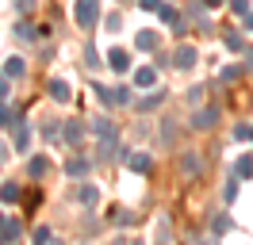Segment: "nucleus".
Listing matches in <instances>:
<instances>
[{"mask_svg": "<svg viewBox=\"0 0 253 245\" xmlns=\"http://www.w3.org/2000/svg\"><path fill=\"white\" fill-rule=\"evenodd\" d=\"M84 65H88V69H100V54H96L92 46H88V50H84Z\"/></svg>", "mask_w": 253, "mask_h": 245, "instance_id": "nucleus-27", "label": "nucleus"}, {"mask_svg": "<svg viewBox=\"0 0 253 245\" xmlns=\"http://www.w3.org/2000/svg\"><path fill=\"white\" fill-rule=\"evenodd\" d=\"M123 161H126L130 172H150V168H154V157H150V153H123Z\"/></svg>", "mask_w": 253, "mask_h": 245, "instance_id": "nucleus-3", "label": "nucleus"}, {"mask_svg": "<svg viewBox=\"0 0 253 245\" xmlns=\"http://www.w3.org/2000/svg\"><path fill=\"white\" fill-rule=\"evenodd\" d=\"M46 88H50V96H54V100H58V104H65V100H69V96H73V88H69V84H65L62 77H54V81H50Z\"/></svg>", "mask_w": 253, "mask_h": 245, "instance_id": "nucleus-7", "label": "nucleus"}, {"mask_svg": "<svg viewBox=\"0 0 253 245\" xmlns=\"http://www.w3.org/2000/svg\"><path fill=\"white\" fill-rule=\"evenodd\" d=\"M161 19H165L169 27H176V23H180V15H176V8H169V4H161Z\"/></svg>", "mask_w": 253, "mask_h": 245, "instance_id": "nucleus-25", "label": "nucleus"}, {"mask_svg": "<svg viewBox=\"0 0 253 245\" xmlns=\"http://www.w3.org/2000/svg\"><path fill=\"white\" fill-rule=\"evenodd\" d=\"M234 176H238V180H250V176H253V157H250V153H246V157H238Z\"/></svg>", "mask_w": 253, "mask_h": 245, "instance_id": "nucleus-14", "label": "nucleus"}, {"mask_svg": "<svg viewBox=\"0 0 253 245\" xmlns=\"http://www.w3.org/2000/svg\"><path fill=\"white\" fill-rule=\"evenodd\" d=\"M196 58H200V54H196V46H176V54H173V65L176 69H192V65H196Z\"/></svg>", "mask_w": 253, "mask_h": 245, "instance_id": "nucleus-4", "label": "nucleus"}, {"mask_svg": "<svg viewBox=\"0 0 253 245\" xmlns=\"http://www.w3.org/2000/svg\"><path fill=\"white\" fill-rule=\"evenodd\" d=\"M215 122H219V111H215V107H204V111L192 115V126H196V130H211Z\"/></svg>", "mask_w": 253, "mask_h": 245, "instance_id": "nucleus-5", "label": "nucleus"}, {"mask_svg": "<svg viewBox=\"0 0 253 245\" xmlns=\"http://www.w3.org/2000/svg\"><path fill=\"white\" fill-rule=\"evenodd\" d=\"M16 122H19V115L8 104H0V126H16Z\"/></svg>", "mask_w": 253, "mask_h": 245, "instance_id": "nucleus-20", "label": "nucleus"}, {"mask_svg": "<svg viewBox=\"0 0 253 245\" xmlns=\"http://www.w3.org/2000/svg\"><path fill=\"white\" fill-rule=\"evenodd\" d=\"M246 65H250V69H253V50H246Z\"/></svg>", "mask_w": 253, "mask_h": 245, "instance_id": "nucleus-37", "label": "nucleus"}, {"mask_svg": "<svg viewBox=\"0 0 253 245\" xmlns=\"http://www.w3.org/2000/svg\"><path fill=\"white\" fill-rule=\"evenodd\" d=\"M88 157H69V161H65V172H69V176H84V172H88Z\"/></svg>", "mask_w": 253, "mask_h": 245, "instance_id": "nucleus-10", "label": "nucleus"}, {"mask_svg": "<svg viewBox=\"0 0 253 245\" xmlns=\"http://www.w3.org/2000/svg\"><path fill=\"white\" fill-rule=\"evenodd\" d=\"M27 172H31V176H46L50 161H46V157H31V161H27Z\"/></svg>", "mask_w": 253, "mask_h": 245, "instance_id": "nucleus-16", "label": "nucleus"}, {"mask_svg": "<svg viewBox=\"0 0 253 245\" xmlns=\"http://www.w3.org/2000/svg\"><path fill=\"white\" fill-rule=\"evenodd\" d=\"M230 8H234L238 15H246V12H250V0H230Z\"/></svg>", "mask_w": 253, "mask_h": 245, "instance_id": "nucleus-32", "label": "nucleus"}, {"mask_svg": "<svg viewBox=\"0 0 253 245\" xmlns=\"http://www.w3.org/2000/svg\"><path fill=\"white\" fill-rule=\"evenodd\" d=\"M16 35L23 39V42H35V31H31V23H27V19H19V23H16Z\"/></svg>", "mask_w": 253, "mask_h": 245, "instance_id": "nucleus-21", "label": "nucleus"}, {"mask_svg": "<svg viewBox=\"0 0 253 245\" xmlns=\"http://www.w3.org/2000/svg\"><path fill=\"white\" fill-rule=\"evenodd\" d=\"M222 42H226V50H242V35H238V31H226Z\"/></svg>", "mask_w": 253, "mask_h": 245, "instance_id": "nucleus-26", "label": "nucleus"}, {"mask_svg": "<svg viewBox=\"0 0 253 245\" xmlns=\"http://www.w3.org/2000/svg\"><path fill=\"white\" fill-rule=\"evenodd\" d=\"M8 92H12V77L0 73V100H8Z\"/></svg>", "mask_w": 253, "mask_h": 245, "instance_id": "nucleus-29", "label": "nucleus"}, {"mask_svg": "<svg viewBox=\"0 0 253 245\" xmlns=\"http://www.w3.org/2000/svg\"><path fill=\"white\" fill-rule=\"evenodd\" d=\"M108 65L115 69V73H126V69H130V58H126V50H111V54H108Z\"/></svg>", "mask_w": 253, "mask_h": 245, "instance_id": "nucleus-9", "label": "nucleus"}, {"mask_svg": "<svg viewBox=\"0 0 253 245\" xmlns=\"http://www.w3.org/2000/svg\"><path fill=\"white\" fill-rule=\"evenodd\" d=\"M0 199H8V203H16V199H19V184H12V180H8L4 188H0Z\"/></svg>", "mask_w": 253, "mask_h": 245, "instance_id": "nucleus-22", "label": "nucleus"}, {"mask_svg": "<svg viewBox=\"0 0 253 245\" xmlns=\"http://www.w3.org/2000/svg\"><path fill=\"white\" fill-rule=\"evenodd\" d=\"M138 4H142L146 12H161V0H138Z\"/></svg>", "mask_w": 253, "mask_h": 245, "instance_id": "nucleus-33", "label": "nucleus"}, {"mask_svg": "<svg viewBox=\"0 0 253 245\" xmlns=\"http://www.w3.org/2000/svg\"><path fill=\"white\" fill-rule=\"evenodd\" d=\"M4 73L12 77V81H16V77H23V73H27V65H23V58H8V61H4Z\"/></svg>", "mask_w": 253, "mask_h": 245, "instance_id": "nucleus-15", "label": "nucleus"}, {"mask_svg": "<svg viewBox=\"0 0 253 245\" xmlns=\"http://www.w3.org/2000/svg\"><path fill=\"white\" fill-rule=\"evenodd\" d=\"M204 4H207V8H219V4H222V0H204Z\"/></svg>", "mask_w": 253, "mask_h": 245, "instance_id": "nucleus-38", "label": "nucleus"}, {"mask_svg": "<svg viewBox=\"0 0 253 245\" xmlns=\"http://www.w3.org/2000/svg\"><path fill=\"white\" fill-rule=\"evenodd\" d=\"M226 230H230V218H226V214H215V218H211V234H226Z\"/></svg>", "mask_w": 253, "mask_h": 245, "instance_id": "nucleus-23", "label": "nucleus"}, {"mask_svg": "<svg viewBox=\"0 0 253 245\" xmlns=\"http://www.w3.org/2000/svg\"><path fill=\"white\" fill-rule=\"evenodd\" d=\"M134 46H138V50H158V35H154V31H138V35H134Z\"/></svg>", "mask_w": 253, "mask_h": 245, "instance_id": "nucleus-12", "label": "nucleus"}, {"mask_svg": "<svg viewBox=\"0 0 253 245\" xmlns=\"http://www.w3.org/2000/svg\"><path fill=\"white\" fill-rule=\"evenodd\" d=\"M250 138H253V126H250Z\"/></svg>", "mask_w": 253, "mask_h": 245, "instance_id": "nucleus-40", "label": "nucleus"}, {"mask_svg": "<svg viewBox=\"0 0 253 245\" xmlns=\"http://www.w3.org/2000/svg\"><path fill=\"white\" fill-rule=\"evenodd\" d=\"M246 31H253V12H246V23H242Z\"/></svg>", "mask_w": 253, "mask_h": 245, "instance_id": "nucleus-36", "label": "nucleus"}, {"mask_svg": "<svg viewBox=\"0 0 253 245\" xmlns=\"http://www.w3.org/2000/svg\"><path fill=\"white\" fill-rule=\"evenodd\" d=\"M27 142H31V130H27V122L19 119L16 122V146H19V150H27Z\"/></svg>", "mask_w": 253, "mask_h": 245, "instance_id": "nucleus-18", "label": "nucleus"}, {"mask_svg": "<svg viewBox=\"0 0 253 245\" xmlns=\"http://www.w3.org/2000/svg\"><path fill=\"white\" fill-rule=\"evenodd\" d=\"M62 138H65V146H81V138H84V126L69 119V122L62 126Z\"/></svg>", "mask_w": 253, "mask_h": 245, "instance_id": "nucleus-6", "label": "nucleus"}, {"mask_svg": "<svg viewBox=\"0 0 253 245\" xmlns=\"http://www.w3.org/2000/svg\"><path fill=\"white\" fill-rule=\"evenodd\" d=\"M16 8H19V12H23V15H27V12H31V8H35V0H16Z\"/></svg>", "mask_w": 253, "mask_h": 245, "instance_id": "nucleus-35", "label": "nucleus"}, {"mask_svg": "<svg viewBox=\"0 0 253 245\" xmlns=\"http://www.w3.org/2000/svg\"><path fill=\"white\" fill-rule=\"evenodd\" d=\"M16 238H19V222H16V218H8L4 230H0V242H16Z\"/></svg>", "mask_w": 253, "mask_h": 245, "instance_id": "nucleus-17", "label": "nucleus"}, {"mask_svg": "<svg viewBox=\"0 0 253 245\" xmlns=\"http://www.w3.org/2000/svg\"><path fill=\"white\" fill-rule=\"evenodd\" d=\"M234 196H238V176L226 184V188H222V199H226V203H234Z\"/></svg>", "mask_w": 253, "mask_h": 245, "instance_id": "nucleus-28", "label": "nucleus"}, {"mask_svg": "<svg viewBox=\"0 0 253 245\" xmlns=\"http://www.w3.org/2000/svg\"><path fill=\"white\" fill-rule=\"evenodd\" d=\"M92 134L100 138V157H111V150H115V126H111L108 119H92Z\"/></svg>", "mask_w": 253, "mask_h": 245, "instance_id": "nucleus-2", "label": "nucleus"}, {"mask_svg": "<svg viewBox=\"0 0 253 245\" xmlns=\"http://www.w3.org/2000/svg\"><path fill=\"white\" fill-rule=\"evenodd\" d=\"M161 96H165V92H161V88H158V92H154V96H146L142 104H138V111H154V107H158V104H161Z\"/></svg>", "mask_w": 253, "mask_h": 245, "instance_id": "nucleus-24", "label": "nucleus"}, {"mask_svg": "<svg viewBox=\"0 0 253 245\" xmlns=\"http://www.w3.org/2000/svg\"><path fill=\"white\" fill-rule=\"evenodd\" d=\"M115 104H130V88L119 84V88H115Z\"/></svg>", "mask_w": 253, "mask_h": 245, "instance_id": "nucleus-31", "label": "nucleus"}, {"mask_svg": "<svg viewBox=\"0 0 253 245\" xmlns=\"http://www.w3.org/2000/svg\"><path fill=\"white\" fill-rule=\"evenodd\" d=\"M119 4H126V0H119Z\"/></svg>", "mask_w": 253, "mask_h": 245, "instance_id": "nucleus-41", "label": "nucleus"}, {"mask_svg": "<svg viewBox=\"0 0 253 245\" xmlns=\"http://www.w3.org/2000/svg\"><path fill=\"white\" fill-rule=\"evenodd\" d=\"M4 222H8V218H4V214H0V230H4Z\"/></svg>", "mask_w": 253, "mask_h": 245, "instance_id": "nucleus-39", "label": "nucleus"}, {"mask_svg": "<svg viewBox=\"0 0 253 245\" xmlns=\"http://www.w3.org/2000/svg\"><path fill=\"white\" fill-rule=\"evenodd\" d=\"M73 15H77V27L81 31H92L96 23H100V0H77Z\"/></svg>", "mask_w": 253, "mask_h": 245, "instance_id": "nucleus-1", "label": "nucleus"}, {"mask_svg": "<svg viewBox=\"0 0 253 245\" xmlns=\"http://www.w3.org/2000/svg\"><path fill=\"white\" fill-rule=\"evenodd\" d=\"M200 157H196V153H184V157H180V172H188V176H200Z\"/></svg>", "mask_w": 253, "mask_h": 245, "instance_id": "nucleus-13", "label": "nucleus"}, {"mask_svg": "<svg viewBox=\"0 0 253 245\" xmlns=\"http://www.w3.org/2000/svg\"><path fill=\"white\" fill-rule=\"evenodd\" d=\"M92 92L100 96V104H108V107H115V92L108 88V84H92Z\"/></svg>", "mask_w": 253, "mask_h": 245, "instance_id": "nucleus-19", "label": "nucleus"}, {"mask_svg": "<svg viewBox=\"0 0 253 245\" xmlns=\"http://www.w3.org/2000/svg\"><path fill=\"white\" fill-rule=\"evenodd\" d=\"M219 77H222V81H238V77H242V69H238V65H226Z\"/></svg>", "mask_w": 253, "mask_h": 245, "instance_id": "nucleus-30", "label": "nucleus"}, {"mask_svg": "<svg viewBox=\"0 0 253 245\" xmlns=\"http://www.w3.org/2000/svg\"><path fill=\"white\" fill-rule=\"evenodd\" d=\"M77 199L84 203V207H96V203H100V192H96L92 184H81V188H77Z\"/></svg>", "mask_w": 253, "mask_h": 245, "instance_id": "nucleus-11", "label": "nucleus"}, {"mask_svg": "<svg viewBox=\"0 0 253 245\" xmlns=\"http://www.w3.org/2000/svg\"><path fill=\"white\" fill-rule=\"evenodd\" d=\"M154 81H158V69H154V65H142V69H134V84H138V88H150Z\"/></svg>", "mask_w": 253, "mask_h": 245, "instance_id": "nucleus-8", "label": "nucleus"}, {"mask_svg": "<svg viewBox=\"0 0 253 245\" xmlns=\"http://www.w3.org/2000/svg\"><path fill=\"white\" fill-rule=\"evenodd\" d=\"M123 27V15H108V31H119Z\"/></svg>", "mask_w": 253, "mask_h": 245, "instance_id": "nucleus-34", "label": "nucleus"}]
</instances>
